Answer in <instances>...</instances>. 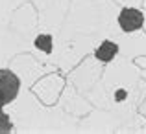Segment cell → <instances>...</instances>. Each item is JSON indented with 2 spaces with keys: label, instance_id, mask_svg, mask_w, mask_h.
Masks as SVG:
<instances>
[{
  "label": "cell",
  "instance_id": "cell-5",
  "mask_svg": "<svg viewBox=\"0 0 146 134\" xmlns=\"http://www.w3.org/2000/svg\"><path fill=\"white\" fill-rule=\"evenodd\" d=\"M11 129H13V123H11L9 116H7V114L2 110V107H0V134L2 132H9Z\"/></svg>",
  "mask_w": 146,
  "mask_h": 134
},
{
  "label": "cell",
  "instance_id": "cell-4",
  "mask_svg": "<svg viewBox=\"0 0 146 134\" xmlns=\"http://www.w3.org/2000/svg\"><path fill=\"white\" fill-rule=\"evenodd\" d=\"M35 48L43 50L44 53H50L52 52V37L50 35H39L35 39Z\"/></svg>",
  "mask_w": 146,
  "mask_h": 134
},
{
  "label": "cell",
  "instance_id": "cell-2",
  "mask_svg": "<svg viewBox=\"0 0 146 134\" xmlns=\"http://www.w3.org/2000/svg\"><path fill=\"white\" fill-rule=\"evenodd\" d=\"M143 22H144L143 13H141L139 9H135V7H124V9L120 11V15H118V24L128 33L139 29L141 26H143Z\"/></svg>",
  "mask_w": 146,
  "mask_h": 134
},
{
  "label": "cell",
  "instance_id": "cell-6",
  "mask_svg": "<svg viewBox=\"0 0 146 134\" xmlns=\"http://www.w3.org/2000/svg\"><path fill=\"white\" fill-rule=\"evenodd\" d=\"M7 103H6V97H4V94H2V90H0V107H6Z\"/></svg>",
  "mask_w": 146,
  "mask_h": 134
},
{
  "label": "cell",
  "instance_id": "cell-1",
  "mask_svg": "<svg viewBox=\"0 0 146 134\" xmlns=\"http://www.w3.org/2000/svg\"><path fill=\"white\" fill-rule=\"evenodd\" d=\"M0 90H2L7 105L15 101V97L19 95V90H21V81H19L17 74H13L7 68H2L0 70Z\"/></svg>",
  "mask_w": 146,
  "mask_h": 134
},
{
  "label": "cell",
  "instance_id": "cell-3",
  "mask_svg": "<svg viewBox=\"0 0 146 134\" xmlns=\"http://www.w3.org/2000/svg\"><path fill=\"white\" fill-rule=\"evenodd\" d=\"M117 53H118V46L115 44L113 41H104V42L96 48L94 55H96V59L102 61V63H109Z\"/></svg>",
  "mask_w": 146,
  "mask_h": 134
}]
</instances>
